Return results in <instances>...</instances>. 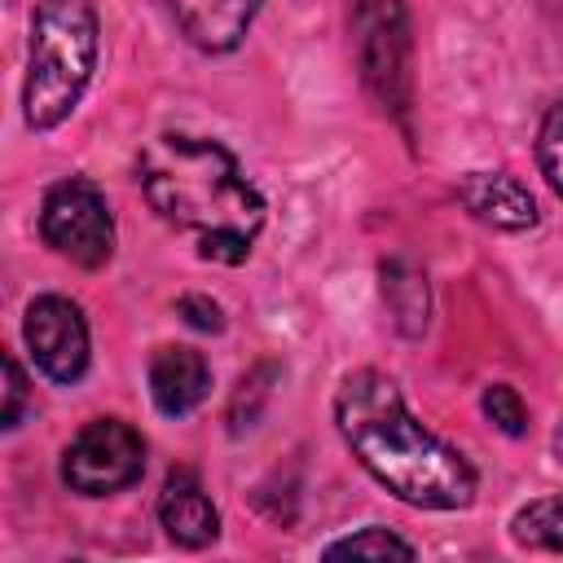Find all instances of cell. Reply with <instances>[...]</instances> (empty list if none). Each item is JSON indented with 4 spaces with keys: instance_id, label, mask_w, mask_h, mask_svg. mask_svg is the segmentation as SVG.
Returning a JSON list of instances; mask_svg holds the SVG:
<instances>
[{
    "instance_id": "obj_1",
    "label": "cell",
    "mask_w": 563,
    "mask_h": 563,
    "mask_svg": "<svg viewBox=\"0 0 563 563\" xmlns=\"http://www.w3.org/2000/svg\"><path fill=\"white\" fill-rule=\"evenodd\" d=\"M334 422L356 462L400 501L422 510L471 506L475 466L409 413L400 387L387 374H347L334 396Z\"/></svg>"
},
{
    "instance_id": "obj_2",
    "label": "cell",
    "mask_w": 563,
    "mask_h": 563,
    "mask_svg": "<svg viewBox=\"0 0 563 563\" xmlns=\"http://www.w3.org/2000/svg\"><path fill=\"white\" fill-rule=\"evenodd\" d=\"M136 180L167 224L198 233L202 260L242 264L251 255L264 198L220 141L180 132L154 136L136 158Z\"/></svg>"
},
{
    "instance_id": "obj_3",
    "label": "cell",
    "mask_w": 563,
    "mask_h": 563,
    "mask_svg": "<svg viewBox=\"0 0 563 563\" xmlns=\"http://www.w3.org/2000/svg\"><path fill=\"white\" fill-rule=\"evenodd\" d=\"M97 66V9L92 0H40L31 22V57L22 84L26 128H57L84 97Z\"/></svg>"
},
{
    "instance_id": "obj_4",
    "label": "cell",
    "mask_w": 563,
    "mask_h": 563,
    "mask_svg": "<svg viewBox=\"0 0 563 563\" xmlns=\"http://www.w3.org/2000/svg\"><path fill=\"white\" fill-rule=\"evenodd\" d=\"M40 233L62 260H70L79 268H101L114 251V220H110L106 194L84 176L57 180L44 194Z\"/></svg>"
},
{
    "instance_id": "obj_5",
    "label": "cell",
    "mask_w": 563,
    "mask_h": 563,
    "mask_svg": "<svg viewBox=\"0 0 563 563\" xmlns=\"http://www.w3.org/2000/svg\"><path fill=\"white\" fill-rule=\"evenodd\" d=\"M361 79L387 110L409 106V22L400 0H352Z\"/></svg>"
},
{
    "instance_id": "obj_6",
    "label": "cell",
    "mask_w": 563,
    "mask_h": 563,
    "mask_svg": "<svg viewBox=\"0 0 563 563\" xmlns=\"http://www.w3.org/2000/svg\"><path fill=\"white\" fill-rule=\"evenodd\" d=\"M145 471V440L119 418L88 422L62 453V479L84 497H106L136 484Z\"/></svg>"
},
{
    "instance_id": "obj_7",
    "label": "cell",
    "mask_w": 563,
    "mask_h": 563,
    "mask_svg": "<svg viewBox=\"0 0 563 563\" xmlns=\"http://www.w3.org/2000/svg\"><path fill=\"white\" fill-rule=\"evenodd\" d=\"M22 339L35 356V365L53 383H75L88 369V321L62 295L31 299L26 321H22Z\"/></svg>"
},
{
    "instance_id": "obj_8",
    "label": "cell",
    "mask_w": 563,
    "mask_h": 563,
    "mask_svg": "<svg viewBox=\"0 0 563 563\" xmlns=\"http://www.w3.org/2000/svg\"><path fill=\"white\" fill-rule=\"evenodd\" d=\"M457 202L475 220L506 229V233H523L537 224V198L510 172H466L457 180Z\"/></svg>"
},
{
    "instance_id": "obj_9",
    "label": "cell",
    "mask_w": 563,
    "mask_h": 563,
    "mask_svg": "<svg viewBox=\"0 0 563 563\" xmlns=\"http://www.w3.org/2000/svg\"><path fill=\"white\" fill-rule=\"evenodd\" d=\"M180 35L202 53H229L255 22L260 0H167Z\"/></svg>"
},
{
    "instance_id": "obj_10",
    "label": "cell",
    "mask_w": 563,
    "mask_h": 563,
    "mask_svg": "<svg viewBox=\"0 0 563 563\" xmlns=\"http://www.w3.org/2000/svg\"><path fill=\"white\" fill-rule=\"evenodd\" d=\"M158 523L167 528V537L176 545H189V550H202L216 541L220 532V515L207 497V488L198 484L194 471H172L163 493H158Z\"/></svg>"
},
{
    "instance_id": "obj_11",
    "label": "cell",
    "mask_w": 563,
    "mask_h": 563,
    "mask_svg": "<svg viewBox=\"0 0 563 563\" xmlns=\"http://www.w3.org/2000/svg\"><path fill=\"white\" fill-rule=\"evenodd\" d=\"M211 387V369L202 361V352L194 347H158L150 361V396L158 405V413L167 418H185L189 409L202 405Z\"/></svg>"
},
{
    "instance_id": "obj_12",
    "label": "cell",
    "mask_w": 563,
    "mask_h": 563,
    "mask_svg": "<svg viewBox=\"0 0 563 563\" xmlns=\"http://www.w3.org/2000/svg\"><path fill=\"white\" fill-rule=\"evenodd\" d=\"M383 299H387L391 321H396L400 334H422L427 330L431 295H427V277L409 260H387L383 264Z\"/></svg>"
},
{
    "instance_id": "obj_13",
    "label": "cell",
    "mask_w": 563,
    "mask_h": 563,
    "mask_svg": "<svg viewBox=\"0 0 563 563\" xmlns=\"http://www.w3.org/2000/svg\"><path fill=\"white\" fill-rule=\"evenodd\" d=\"M510 537L523 550H563V493L554 497H537L523 510H515L510 519Z\"/></svg>"
},
{
    "instance_id": "obj_14",
    "label": "cell",
    "mask_w": 563,
    "mask_h": 563,
    "mask_svg": "<svg viewBox=\"0 0 563 563\" xmlns=\"http://www.w3.org/2000/svg\"><path fill=\"white\" fill-rule=\"evenodd\" d=\"M325 559H413V545L387 528H361L343 541H330Z\"/></svg>"
},
{
    "instance_id": "obj_15",
    "label": "cell",
    "mask_w": 563,
    "mask_h": 563,
    "mask_svg": "<svg viewBox=\"0 0 563 563\" xmlns=\"http://www.w3.org/2000/svg\"><path fill=\"white\" fill-rule=\"evenodd\" d=\"M537 163H541L550 189L563 198V101L550 106V114L541 119V132H537Z\"/></svg>"
},
{
    "instance_id": "obj_16",
    "label": "cell",
    "mask_w": 563,
    "mask_h": 563,
    "mask_svg": "<svg viewBox=\"0 0 563 563\" xmlns=\"http://www.w3.org/2000/svg\"><path fill=\"white\" fill-rule=\"evenodd\" d=\"M484 413H488V422H493L497 431H506V435H523V431H528V409H523L519 391L506 387V383L484 387Z\"/></svg>"
},
{
    "instance_id": "obj_17",
    "label": "cell",
    "mask_w": 563,
    "mask_h": 563,
    "mask_svg": "<svg viewBox=\"0 0 563 563\" xmlns=\"http://www.w3.org/2000/svg\"><path fill=\"white\" fill-rule=\"evenodd\" d=\"M26 413V374L13 356H4V409H0V427L13 431Z\"/></svg>"
},
{
    "instance_id": "obj_18",
    "label": "cell",
    "mask_w": 563,
    "mask_h": 563,
    "mask_svg": "<svg viewBox=\"0 0 563 563\" xmlns=\"http://www.w3.org/2000/svg\"><path fill=\"white\" fill-rule=\"evenodd\" d=\"M176 312H180V317H185L194 330H220V325H224L220 303H216V299H207V295H180Z\"/></svg>"
},
{
    "instance_id": "obj_19",
    "label": "cell",
    "mask_w": 563,
    "mask_h": 563,
    "mask_svg": "<svg viewBox=\"0 0 563 563\" xmlns=\"http://www.w3.org/2000/svg\"><path fill=\"white\" fill-rule=\"evenodd\" d=\"M554 453H559V462H563V422H559V431H554Z\"/></svg>"
}]
</instances>
